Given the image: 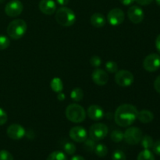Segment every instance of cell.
<instances>
[{"label":"cell","mask_w":160,"mask_h":160,"mask_svg":"<svg viewBox=\"0 0 160 160\" xmlns=\"http://www.w3.org/2000/svg\"><path fill=\"white\" fill-rule=\"evenodd\" d=\"M137 108L131 104L120 105L114 114L116 123L121 128H127L134 123L138 117Z\"/></svg>","instance_id":"1"},{"label":"cell","mask_w":160,"mask_h":160,"mask_svg":"<svg viewBox=\"0 0 160 160\" xmlns=\"http://www.w3.org/2000/svg\"><path fill=\"white\" fill-rule=\"evenodd\" d=\"M55 19L61 26L70 27L76 22V14L70 8L62 6L56 11Z\"/></svg>","instance_id":"2"},{"label":"cell","mask_w":160,"mask_h":160,"mask_svg":"<svg viewBox=\"0 0 160 160\" xmlns=\"http://www.w3.org/2000/svg\"><path fill=\"white\" fill-rule=\"evenodd\" d=\"M28 29L27 23L22 19H16L9 23L7 27V34L13 40H18L24 36Z\"/></svg>","instance_id":"3"},{"label":"cell","mask_w":160,"mask_h":160,"mask_svg":"<svg viewBox=\"0 0 160 160\" xmlns=\"http://www.w3.org/2000/svg\"><path fill=\"white\" fill-rule=\"evenodd\" d=\"M66 117L72 123H82L86 118V112L80 105L73 103L69 105L66 109Z\"/></svg>","instance_id":"4"},{"label":"cell","mask_w":160,"mask_h":160,"mask_svg":"<svg viewBox=\"0 0 160 160\" xmlns=\"http://www.w3.org/2000/svg\"><path fill=\"white\" fill-rule=\"evenodd\" d=\"M109 132V128L105 123H97L91 126L89 129V136L95 142H98L107 136Z\"/></svg>","instance_id":"5"},{"label":"cell","mask_w":160,"mask_h":160,"mask_svg":"<svg viewBox=\"0 0 160 160\" xmlns=\"http://www.w3.org/2000/svg\"><path fill=\"white\" fill-rule=\"evenodd\" d=\"M143 137V133L140 128L137 127H131L128 128L124 132V140L131 145H135L140 143Z\"/></svg>","instance_id":"6"},{"label":"cell","mask_w":160,"mask_h":160,"mask_svg":"<svg viewBox=\"0 0 160 160\" xmlns=\"http://www.w3.org/2000/svg\"><path fill=\"white\" fill-rule=\"evenodd\" d=\"M134 75L128 70H119L115 74V82L120 87H130L134 83Z\"/></svg>","instance_id":"7"},{"label":"cell","mask_w":160,"mask_h":160,"mask_svg":"<svg viewBox=\"0 0 160 160\" xmlns=\"http://www.w3.org/2000/svg\"><path fill=\"white\" fill-rule=\"evenodd\" d=\"M143 67L146 71L155 72L160 68V56L156 53L148 55L143 61Z\"/></svg>","instance_id":"8"},{"label":"cell","mask_w":160,"mask_h":160,"mask_svg":"<svg viewBox=\"0 0 160 160\" xmlns=\"http://www.w3.org/2000/svg\"><path fill=\"white\" fill-rule=\"evenodd\" d=\"M23 6L20 0H11L5 6V12L9 17H16L22 13Z\"/></svg>","instance_id":"9"},{"label":"cell","mask_w":160,"mask_h":160,"mask_svg":"<svg viewBox=\"0 0 160 160\" xmlns=\"http://www.w3.org/2000/svg\"><path fill=\"white\" fill-rule=\"evenodd\" d=\"M125 14L120 8L111 9L107 14V20L112 26H119L124 21Z\"/></svg>","instance_id":"10"},{"label":"cell","mask_w":160,"mask_h":160,"mask_svg":"<svg viewBox=\"0 0 160 160\" xmlns=\"http://www.w3.org/2000/svg\"><path fill=\"white\" fill-rule=\"evenodd\" d=\"M6 134L12 140H20L26 135V130L19 123H12L8 127Z\"/></svg>","instance_id":"11"},{"label":"cell","mask_w":160,"mask_h":160,"mask_svg":"<svg viewBox=\"0 0 160 160\" xmlns=\"http://www.w3.org/2000/svg\"><path fill=\"white\" fill-rule=\"evenodd\" d=\"M128 17L133 23H142L145 17L143 9L138 6H131L128 10Z\"/></svg>","instance_id":"12"},{"label":"cell","mask_w":160,"mask_h":160,"mask_svg":"<svg viewBox=\"0 0 160 160\" xmlns=\"http://www.w3.org/2000/svg\"><path fill=\"white\" fill-rule=\"evenodd\" d=\"M70 138L75 142L81 143L88 138V132L85 128L81 126H76L72 128L69 132Z\"/></svg>","instance_id":"13"},{"label":"cell","mask_w":160,"mask_h":160,"mask_svg":"<svg viewBox=\"0 0 160 160\" xmlns=\"http://www.w3.org/2000/svg\"><path fill=\"white\" fill-rule=\"evenodd\" d=\"M92 78L93 82L98 86L106 85L109 81V75L107 72L102 69L96 68L92 74Z\"/></svg>","instance_id":"14"},{"label":"cell","mask_w":160,"mask_h":160,"mask_svg":"<svg viewBox=\"0 0 160 160\" xmlns=\"http://www.w3.org/2000/svg\"><path fill=\"white\" fill-rule=\"evenodd\" d=\"M38 7L41 12L45 15H52L56 11V4L54 0H41Z\"/></svg>","instance_id":"15"},{"label":"cell","mask_w":160,"mask_h":160,"mask_svg":"<svg viewBox=\"0 0 160 160\" xmlns=\"http://www.w3.org/2000/svg\"><path fill=\"white\" fill-rule=\"evenodd\" d=\"M87 114L91 120L97 121L100 120L104 117V110L101 106L98 105H92L88 107L87 110Z\"/></svg>","instance_id":"16"},{"label":"cell","mask_w":160,"mask_h":160,"mask_svg":"<svg viewBox=\"0 0 160 160\" xmlns=\"http://www.w3.org/2000/svg\"><path fill=\"white\" fill-rule=\"evenodd\" d=\"M90 20L92 26L96 28H102L106 23V17L103 14L100 13V12H95V13L92 14Z\"/></svg>","instance_id":"17"},{"label":"cell","mask_w":160,"mask_h":160,"mask_svg":"<svg viewBox=\"0 0 160 160\" xmlns=\"http://www.w3.org/2000/svg\"><path fill=\"white\" fill-rule=\"evenodd\" d=\"M139 121L143 123H148L154 119V114L148 109H142L138 112V117Z\"/></svg>","instance_id":"18"},{"label":"cell","mask_w":160,"mask_h":160,"mask_svg":"<svg viewBox=\"0 0 160 160\" xmlns=\"http://www.w3.org/2000/svg\"><path fill=\"white\" fill-rule=\"evenodd\" d=\"M50 87H51L52 90L56 93L62 92L63 90V84H62V80L59 78H52L50 82Z\"/></svg>","instance_id":"19"},{"label":"cell","mask_w":160,"mask_h":160,"mask_svg":"<svg viewBox=\"0 0 160 160\" xmlns=\"http://www.w3.org/2000/svg\"><path fill=\"white\" fill-rule=\"evenodd\" d=\"M110 138L115 143H119V142H121L122 141L124 138V133L122 131L119 129L113 130V131L111 132L110 134Z\"/></svg>","instance_id":"20"},{"label":"cell","mask_w":160,"mask_h":160,"mask_svg":"<svg viewBox=\"0 0 160 160\" xmlns=\"http://www.w3.org/2000/svg\"><path fill=\"white\" fill-rule=\"evenodd\" d=\"M70 98L74 102H80L84 98V92L80 88H75L70 93Z\"/></svg>","instance_id":"21"},{"label":"cell","mask_w":160,"mask_h":160,"mask_svg":"<svg viewBox=\"0 0 160 160\" xmlns=\"http://www.w3.org/2000/svg\"><path fill=\"white\" fill-rule=\"evenodd\" d=\"M140 142L144 149H150V148H152L153 144H154L152 138L149 135L143 136Z\"/></svg>","instance_id":"22"},{"label":"cell","mask_w":160,"mask_h":160,"mask_svg":"<svg viewBox=\"0 0 160 160\" xmlns=\"http://www.w3.org/2000/svg\"><path fill=\"white\" fill-rule=\"evenodd\" d=\"M94 152L96 156L102 158L108 154V148L106 147V145H103V144H98V145H96Z\"/></svg>","instance_id":"23"},{"label":"cell","mask_w":160,"mask_h":160,"mask_svg":"<svg viewBox=\"0 0 160 160\" xmlns=\"http://www.w3.org/2000/svg\"><path fill=\"white\" fill-rule=\"evenodd\" d=\"M137 160H156L153 153L149 149H144L138 156Z\"/></svg>","instance_id":"24"},{"label":"cell","mask_w":160,"mask_h":160,"mask_svg":"<svg viewBox=\"0 0 160 160\" xmlns=\"http://www.w3.org/2000/svg\"><path fill=\"white\" fill-rule=\"evenodd\" d=\"M46 160H67V158L65 153L62 152L55 151L48 155Z\"/></svg>","instance_id":"25"},{"label":"cell","mask_w":160,"mask_h":160,"mask_svg":"<svg viewBox=\"0 0 160 160\" xmlns=\"http://www.w3.org/2000/svg\"><path fill=\"white\" fill-rule=\"evenodd\" d=\"M63 150L67 155H70V156H72V155L74 154L76 152V146L73 143L70 142H67L63 145Z\"/></svg>","instance_id":"26"},{"label":"cell","mask_w":160,"mask_h":160,"mask_svg":"<svg viewBox=\"0 0 160 160\" xmlns=\"http://www.w3.org/2000/svg\"><path fill=\"white\" fill-rule=\"evenodd\" d=\"M106 71L111 73H116L118 71V64L112 60H109L106 63Z\"/></svg>","instance_id":"27"},{"label":"cell","mask_w":160,"mask_h":160,"mask_svg":"<svg viewBox=\"0 0 160 160\" xmlns=\"http://www.w3.org/2000/svg\"><path fill=\"white\" fill-rule=\"evenodd\" d=\"M95 146H96V143H95V141H94L93 139L87 138L84 142V149L87 150L88 152H93L95 150Z\"/></svg>","instance_id":"28"},{"label":"cell","mask_w":160,"mask_h":160,"mask_svg":"<svg viewBox=\"0 0 160 160\" xmlns=\"http://www.w3.org/2000/svg\"><path fill=\"white\" fill-rule=\"evenodd\" d=\"M10 45V40L6 36L0 34V50L6 49Z\"/></svg>","instance_id":"29"},{"label":"cell","mask_w":160,"mask_h":160,"mask_svg":"<svg viewBox=\"0 0 160 160\" xmlns=\"http://www.w3.org/2000/svg\"><path fill=\"white\" fill-rule=\"evenodd\" d=\"M112 160H126V155L122 150L117 149L112 152Z\"/></svg>","instance_id":"30"},{"label":"cell","mask_w":160,"mask_h":160,"mask_svg":"<svg viewBox=\"0 0 160 160\" xmlns=\"http://www.w3.org/2000/svg\"><path fill=\"white\" fill-rule=\"evenodd\" d=\"M90 64L92 67H95V68H98L100 66L102 65V59L99 56H92L90 59Z\"/></svg>","instance_id":"31"},{"label":"cell","mask_w":160,"mask_h":160,"mask_svg":"<svg viewBox=\"0 0 160 160\" xmlns=\"http://www.w3.org/2000/svg\"><path fill=\"white\" fill-rule=\"evenodd\" d=\"M0 160H13V156L6 150H0Z\"/></svg>","instance_id":"32"},{"label":"cell","mask_w":160,"mask_h":160,"mask_svg":"<svg viewBox=\"0 0 160 160\" xmlns=\"http://www.w3.org/2000/svg\"><path fill=\"white\" fill-rule=\"evenodd\" d=\"M8 117L6 112H5L4 109L0 108V126H2L7 122Z\"/></svg>","instance_id":"33"},{"label":"cell","mask_w":160,"mask_h":160,"mask_svg":"<svg viewBox=\"0 0 160 160\" xmlns=\"http://www.w3.org/2000/svg\"><path fill=\"white\" fill-rule=\"evenodd\" d=\"M152 148L153 152H154L156 155L160 156V140H158L156 141V142H154L153 146Z\"/></svg>","instance_id":"34"},{"label":"cell","mask_w":160,"mask_h":160,"mask_svg":"<svg viewBox=\"0 0 160 160\" xmlns=\"http://www.w3.org/2000/svg\"><path fill=\"white\" fill-rule=\"evenodd\" d=\"M154 88L155 90L158 92V93L160 94V75L158 76L157 78H156L154 81Z\"/></svg>","instance_id":"35"},{"label":"cell","mask_w":160,"mask_h":160,"mask_svg":"<svg viewBox=\"0 0 160 160\" xmlns=\"http://www.w3.org/2000/svg\"><path fill=\"white\" fill-rule=\"evenodd\" d=\"M135 2L141 6H148L152 2L153 0H135Z\"/></svg>","instance_id":"36"},{"label":"cell","mask_w":160,"mask_h":160,"mask_svg":"<svg viewBox=\"0 0 160 160\" xmlns=\"http://www.w3.org/2000/svg\"><path fill=\"white\" fill-rule=\"evenodd\" d=\"M120 2H121V4L124 5V6H131L133 3L135 2V0H120Z\"/></svg>","instance_id":"37"},{"label":"cell","mask_w":160,"mask_h":160,"mask_svg":"<svg viewBox=\"0 0 160 160\" xmlns=\"http://www.w3.org/2000/svg\"><path fill=\"white\" fill-rule=\"evenodd\" d=\"M156 48L160 54V34L157 36L156 39Z\"/></svg>","instance_id":"38"},{"label":"cell","mask_w":160,"mask_h":160,"mask_svg":"<svg viewBox=\"0 0 160 160\" xmlns=\"http://www.w3.org/2000/svg\"><path fill=\"white\" fill-rule=\"evenodd\" d=\"M56 2H57V3L59 5H60V6H66V5H67L69 3V2H70V0H56Z\"/></svg>","instance_id":"39"},{"label":"cell","mask_w":160,"mask_h":160,"mask_svg":"<svg viewBox=\"0 0 160 160\" xmlns=\"http://www.w3.org/2000/svg\"><path fill=\"white\" fill-rule=\"evenodd\" d=\"M66 96L62 92H59V93H57V98L59 101H63L65 99Z\"/></svg>","instance_id":"40"},{"label":"cell","mask_w":160,"mask_h":160,"mask_svg":"<svg viewBox=\"0 0 160 160\" xmlns=\"http://www.w3.org/2000/svg\"><path fill=\"white\" fill-rule=\"evenodd\" d=\"M70 160H85V159L83 156H78H78H73Z\"/></svg>","instance_id":"41"},{"label":"cell","mask_w":160,"mask_h":160,"mask_svg":"<svg viewBox=\"0 0 160 160\" xmlns=\"http://www.w3.org/2000/svg\"><path fill=\"white\" fill-rule=\"evenodd\" d=\"M156 3H157L158 6H160V0H156Z\"/></svg>","instance_id":"42"}]
</instances>
